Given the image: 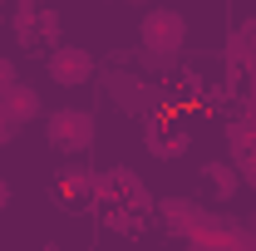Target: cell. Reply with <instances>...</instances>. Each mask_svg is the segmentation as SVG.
Returning a JSON list of instances; mask_svg holds the SVG:
<instances>
[{"label":"cell","instance_id":"1","mask_svg":"<svg viewBox=\"0 0 256 251\" xmlns=\"http://www.w3.org/2000/svg\"><path fill=\"white\" fill-rule=\"evenodd\" d=\"M138 40H143V50H148L153 60H162V64L178 60L182 44H188V20H182V10H168V5L148 10L143 25H138Z\"/></svg>","mask_w":256,"mask_h":251},{"label":"cell","instance_id":"2","mask_svg":"<svg viewBox=\"0 0 256 251\" xmlns=\"http://www.w3.org/2000/svg\"><path fill=\"white\" fill-rule=\"evenodd\" d=\"M94 114L89 108H74V104H64V108H54L50 118H44V138L54 143V148H64L69 158H84L89 148H94Z\"/></svg>","mask_w":256,"mask_h":251},{"label":"cell","instance_id":"3","mask_svg":"<svg viewBox=\"0 0 256 251\" xmlns=\"http://www.w3.org/2000/svg\"><path fill=\"white\" fill-rule=\"evenodd\" d=\"M246 232L232 217H197V226L188 232V251H246Z\"/></svg>","mask_w":256,"mask_h":251},{"label":"cell","instance_id":"4","mask_svg":"<svg viewBox=\"0 0 256 251\" xmlns=\"http://www.w3.org/2000/svg\"><path fill=\"white\" fill-rule=\"evenodd\" d=\"M94 79V54L84 44H54L50 50V84L60 89H79Z\"/></svg>","mask_w":256,"mask_h":251},{"label":"cell","instance_id":"5","mask_svg":"<svg viewBox=\"0 0 256 251\" xmlns=\"http://www.w3.org/2000/svg\"><path fill=\"white\" fill-rule=\"evenodd\" d=\"M0 108H5V118H10V124H34V118L44 114L40 89H30L25 79H15L10 89H0Z\"/></svg>","mask_w":256,"mask_h":251},{"label":"cell","instance_id":"6","mask_svg":"<svg viewBox=\"0 0 256 251\" xmlns=\"http://www.w3.org/2000/svg\"><path fill=\"white\" fill-rule=\"evenodd\" d=\"M138 188H143V178H138L133 168H104V172H98V188H94V202L118 207V202H128Z\"/></svg>","mask_w":256,"mask_h":251},{"label":"cell","instance_id":"7","mask_svg":"<svg viewBox=\"0 0 256 251\" xmlns=\"http://www.w3.org/2000/svg\"><path fill=\"white\" fill-rule=\"evenodd\" d=\"M143 143H148L153 158H182V153H188V133H182L178 124L168 128V118H158V114H153L148 128H143Z\"/></svg>","mask_w":256,"mask_h":251},{"label":"cell","instance_id":"8","mask_svg":"<svg viewBox=\"0 0 256 251\" xmlns=\"http://www.w3.org/2000/svg\"><path fill=\"white\" fill-rule=\"evenodd\" d=\"M153 212H158V222L172 232V236H188L192 226H197V217H202V207H197L192 197H162Z\"/></svg>","mask_w":256,"mask_h":251},{"label":"cell","instance_id":"9","mask_svg":"<svg viewBox=\"0 0 256 251\" xmlns=\"http://www.w3.org/2000/svg\"><path fill=\"white\" fill-rule=\"evenodd\" d=\"M202 188L212 192L217 202H226V197H236V188H242V168L236 162H202Z\"/></svg>","mask_w":256,"mask_h":251},{"label":"cell","instance_id":"10","mask_svg":"<svg viewBox=\"0 0 256 251\" xmlns=\"http://www.w3.org/2000/svg\"><path fill=\"white\" fill-rule=\"evenodd\" d=\"M60 188L69 192V197H79V202H89L94 197V188H98V172L89 168V162H69V168H60Z\"/></svg>","mask_w":256,"mask_h":251},{"label":"cell","instance_id":"11","mask_svg":"<svg viewBox=\"0 0 256 251\" xmlns=\"http://www.w3.org/2000/svg\"><path fill=\"white\" fill-rule=\"evenodd\" d=\"M108 226H114L118 236H138V232H143V212H133V207L118 202V207H108Z\"/></svg>","mask_w":256,"mask_h":251},{"label":"cell","instance_id":"12","mask_svg":"<svg viewBox=\"0 0 256 251\" xmlns=\"http://www.w3.org/2000/svg\"><path fill=\"white\" fill-rule=\"evenodd\" d=\"M114 94L124 98V104H158V98H153V89H148V84H138V79H133V74H118V79H114Z\"/></svg>","mask_w":256,"mask_h":251},{"label":"cell","instance_id":"13","mask_svg":"<svg viewBox=\"0 0 256 251\" xmlns=\"http://www.w3.org/2000/svg\"><path fill=\"white\" fill-rule=\"evenodd\" d=\"M34 40H60V10L44 5V10L34 15Z\"/></svg>","mask_w":256,"mask_h":251},{"label":"cell","instance_id":"14","mask_svg":"<svg viewBox=\"0 0 256 251\" xmlns=\"http://www.w3.org/2000/svg\"><path fill=\"white\" fill-rule=\"evenodd\" d=\"M226 60H232V69H242V64H246V30H242V25L226 34Z\"/></svg>","mask_w":256,"mask_h":251},{"label":"cell","instance_id":"15","mask_svg":"<svg viewBox=\"0 0 256 251\" xmlns=\"http://www.w3.org/2000/svg\"><path fill=\"white\" fill-rule=\"evenodd\" d=\"M242 30H246V64H242V69H252V74H256V15L242 25Z\"/></svg>","mask_w":256,"mask_h":251},{"label":"cell","instance_id":"16","mask_svg":"<svg viewBox=\"0 0 256 251\" xmlns=\"http://www.w3.org/2000/svg\"><path fill=\"white\" fill-rule=\"evenodd\" d=\"M15 133H20V124H10V118H5V108H0V148H10V143H15Z\"/></svg>","mask_w":256,"mask_h":251},{"label":"cell","instance_id":"17","mask_svg":"<svg viewBox=\"0 0 256 251\" xmlns=\"http://www.w3.org/2000/svg\"><path fill=\"white\" fill-rule=\"evenodd\" d=\"M20 74H15V64H10V54H0V89H10Z\"/></svg>","mask_w":256,"mask_h":251},{"label":"cell","instance_id":"18","mask_svg":"<svg viewBox=\"0 0 256 251\" xmlns=\"http://www.w3.org/2000/svg\"><path fill=\"white\" fill-rule=\"evenodd\" d=\"M5 207H10V182L0 178V212H5Z\"/></svg>","mask_w":256,"mask_h":251}]
</instances>
